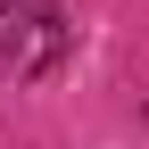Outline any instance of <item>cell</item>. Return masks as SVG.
Instances as JSON below:
<instances>
[{"label":"cell","instance_id":"cell-1","mask_svg":"<svg viewBox=\"0 0 149 149\" xmlns=\"http://www.w3.org/2000/svg\"><path fill=\"white\" fill-rule=\"evenodd\" d=\"M58 8L50 0H0V74H42L58 66Z\"/></svg>","mask_w":149,"mask_h":149}]
</instances>
